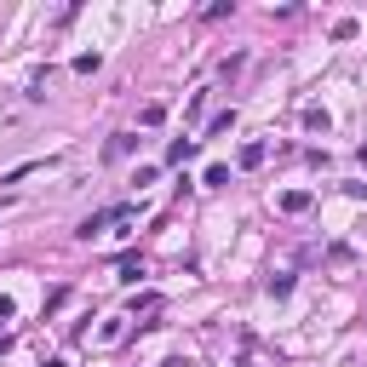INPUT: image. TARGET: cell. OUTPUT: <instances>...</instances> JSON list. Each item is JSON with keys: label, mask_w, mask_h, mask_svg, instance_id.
Instances as JSON below:
<instances>
[{"label": "cell", "mask_w": 367, "mask_h": 367, "mask_svg": "<svg viewBox=\"0 0 367 367\" xmlns=\"http://www.w3.org/2000/svg\"><path fill=\"white\" fill-rule=\"evenodd\" d=\"M293 293V276H270V298H287Z\"/></svg>", "instance_id": "5"}, {"label": "cell", "mask_w": 367, "mask_h": 367, "mask_svg": "<svg viewBox=\"0 0 367 367\" xmlns=\"http://www.w3.org/2000/svg\"><path fill=\"white\" fill-rule=\"evenodd\" d=\"M189 155H196V138H178V143H167V161L178 167V161H189Z\"/></svg>", "instance_id": "2"}, {"label": "cell", "mask_w": 367, "mask_h": 367, "mask_svg": "<svg viewBox=\"0 0 367 367\" xmlns=\"http://www.w3.org/2000/svg\"><path fill=\"white\" fill-rule=\"evenodd\" d=\"M305 126L310 132H327V109H305Z\"/></svg>", "instance_id": "3"}, {"label": "cell", "mask_w": 367, "mask_h": 367, "mask_svg": "<svg viewBox=\"0 0 367 367\" xmlns=\"http://www.w3.org/2000/svg\"><path fill=\"white\" fill-rule=\"evenodd\" d=\"M12 316H18V305H12V298H0V322H12Z\"/></svg>", "instance_id": "6"}, {"label": "cell", "mask_w": 367, "mask_h": 367, "mask_svg": "<svg viewBox=\"0 0 367 367\" xmlns=\"http://www.w3.org/2000/svg\"><path fill=\"white\" fill-rule=\"evenodd\" d=\"M264 155H270V150H264V143H247V150H241V167H259V161H264Z\"/></svg>", "instance_id": "4"}, {"label": "cell", "mask_w": 367, "mask_h": 367, "mask_svg": "<svg viewBox=\"0 0 367 367\" xmlns=\"http://www.w3.org/2000/svg\"><path fill=\"white\" fill-rule=\"evenodd\" d=\"M305 206H310V189H287L281 196V213H305Z\"/></svg>", "instance_id": "1"}]
</instances>
